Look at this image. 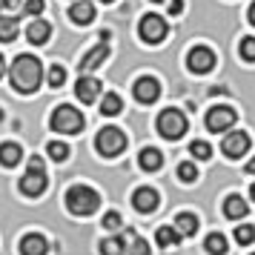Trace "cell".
<instances>
[{
	"instance_id": "cell-1",
	"label": "cell",
	"mask_w": 255,
	"mask_h": 255,
	"mask_svg": "<svg viewBox=\"0 0 255 255\" xmlns=\"http://www.w3.org/2000/svg\"><path fill=\"white\" fill-rule=\"evenodd\" d=\"M9 78H12V86L20 95H32L37 92V86L43 81V66L35 55H17L9 69Z\"/></svg>"
},
{
	"instance_id": "cell-2",
	"label": "cell",
	"mask_w": 255,
	"mask_h": 255,
	"mask_svg": "<svg viewBox=\"0 0 255 255\" xmlns=\"http://www.w3.org/2000/svg\"><path fill=\"white\" fill-rule=\"evenodd\" d=\"M66 207H69V212H75V215H92L95 209L101 207V195L95 192L92 186L75 184V186H69V192H66Z\"/></svg>"
},
{
	"instance_id": "cell-3",
	"label": "cell",
	"mask_w": 255,
	"mask_h": 255,
	"mask_svg": "<svg viewBox=\"0 0 255 255\" xmlns=\"http://www.w3.org/2000/svg\"><path fill=\"white\" fill-rule=\"evenodd\" d=\"M46 184L49 178H46V169H43V161L40 158H29V166H26L23 178H20V192L29 198H37L46 192Z\"/></svg>"
},
{
	"instance_id": "cell-4",
	"label": "cell",
	"mask_w": 255,
	"mask_h": 255,
	"mask_svg": "<svg viewBox=\"0 0 255 255\" xmlns=\"http://www.w3.org/2000/svg\"><path fill=\"white\" fill-rule=\"evenodd\" d=\"M95 149L101 152L104 158H118L121 152L127 149V135L118 127H104L95 138Z\"/></svg>"
},
{
	"instance_id": "cell-5",
	"label": "cell",
	"mask_w": 255,
	"mask_h": 255,
	"mask_svg": "<svg viewBox=\"0 0 255 255\" xmlns=\"http://www.w3.org/2000/svg\"><path fill=\"white\" fill-rule=\"evenodd\" d=\"M49 124H52V129L60 132V135H78L83 129V115L78 109H72L69 104H63L52 112V121H49Z\"/></svg>"
},
{
	"instance_id": "cell-6",
	"label": "cell",
	"mask_w": 255,
	"mask_h": 255,
	"mask_svg": "<svg viewBox=\"0 0 255 255\" xmlns=\"http://www.w3.org/2000/svg\"><path fill=\"white\" fill-rule=\"evenodd\" d=\"M155 127H158V132H161L166 140H178L186 132L189 124H186V115L181 109H163L161 115H158V124H155Z\"/></svg>"
},
{
	"instance_id": "cell-7",
	"label": "cell",
	"mask_w": 255,
	"mask_h": 255,
	"mask_svg": "<svg viewBox=\"0 0 255 255\" xmlns=\"http://www.w3.org/2000/svg\"><path fill=\"white\" fill-rule=\"evenodd\" d=\"M169 35V26H166V20H163L161 14H143L140 17V37L146 40V43H161L163 37Z\"/></svg>"
},
{
	"instance_id": "cell-8",
	"label": "cell",
	"mask_w": 255,
	"mask_h": 255,
	"mask_svg": "<svg viewBox=\"0 0 255 255\" xmlns=\"http://www.w3.org/2000/svg\"><path fill=\"white\" fill-rule=\"evenodd\" d=\"M238 121V115H235V109H230V106H212L207 112V129L209 132H227V129H232V124Z\"/></svg>"
},
{
	"instance_id": "cell-9",
	"label": "cell",
	"mask_w": 255,
	"mask_h": 255,
	"mask_svg": "<svg viewBox=\"0 0 255 255\" xmlns=\"http://www.w3.org/2000/svg\"><path fill=\"white\" fill-rule=\"evenodd\" d=\"M186 66L195 72V75H207V72L215 66V52L207 49V46H195L186 55Z\"/></svg>"
},
{
	"instance_id": "cell-10",
	"label": "cell",
	"mask_w": 255,
	"mask_h": 255,
	"mask_svg": "<svg viewBox=\"0 0 255 255\" xmlns=\"http://www.w3.org/2000/svg\"><path fill=\"white\" fill-rule=\"evenodd\" d=\"M132 95H135V101L138 104H155L158 101V95H161V83L155 81V78H138L135 86H132Z\"/></svg>"
},
{
	"instance_id": "cell-11",
	"label": "cell",
	"mask_w": 255,
	"mask_h": 255,
	"mask_svg": "<svg viewBox=\"0 0 255 255\" xmlns=\"http://www.w3.org/2000/svg\"><path fill=\"white\" fill-rule=\"evenodd\" d=\"M221 149H224L227 158H241V155H247V149H250V135H247V132H230V135L224 138V143H221Z\"/></svg>"
},
{
	"instance_id": "cell-12",
	"label": "cell",
	"mask_w": 255,
	"mask_h": 255,
	"mask_svg": "<svg viewBox=\"0 0 255 255\" xmlns=\"http://www.w3.org/2000/svg\"><path fill=\"white\" fill-rule=\"evenodd\" d=\"M75 95H78L81 104H95V98L101 95V81L83 75V78H78V83H75Z\"/></svg>"
},
{
	"instance_id": "cell-13",
	"label": "cell",
	"mask_w": 255,
	"mask_h": 255,
	"mask_svg": "<svg viewBox=\"0 0 255 255\" xmlns=\"http://www.w3.org/2000/svg\"><path fill=\"white\" fill-rule=\"evenodd\" d=\"M132 204H135L138 212H152V209H158V204H161V195L152 186H140V189H135V195H132Z\"/></svg>"
},
{
	"instance_id": "cell-14",
	"label": "cell",
	"mask_w": 255,
	"mask_h": 255,
	"mask_svg": "<svg viewBox=\"0 0 255 255\" xmlns=\"http://www.w3.org/2000/svg\"><path fill=\"white\" fill-rule=\"evenodd\" d=\"M49 253V241L40 232H29L20 238V255H46Z\"/></svg>"
},
{
	"instance_id": "cell-15",
	"label": "cell",
	"mask_w": 255,
	"mask_h": 255,
	"mask_svg": "<svg viewBox=\"0 0 255 255\" xmlns=\"http://www.w3.org/2000/svg\"><path fill=\"white\" fill-rule=\"evenodd\" d=\"M106 58H109V43H106V40H101V43H98L92 52H86V58L81 60V72L86 75V72L98 69V66H101Z\"/></svg>"
},
{
	"instance_id": "cell-16",
	"label": "cell",
	"mask_w": 255,
	"mask_h": 255,
	"mask_svg": "<svg viewBox=\"0 0 255 255\" xmlns=\"http://www.w3.org/2000/svg\"><path fill=\"white\" fill-rule=\"evenodd\" d=\"M69 17H72V23L89 26L95 20V6L89 3V0H78V3H72L69 6Z\"/></svg>"
},
{
	"instance_id": "cell-17",
	"label": "cell",
	"mask_w": 255,
	"mask_h": 255,
	"mask_svg": "<svg viewBox=\"0 0 255 255\" xmlns=\"http://www.w3.org/2000/svg\"><path fill=\"white\" fill-rule=\"evenodd\" d=\"M26 37H29V43L40 46V43H46L49 37H52V26H49L46 20H32L29 29H26Z\"/></svg>"
},
{
	"instance_id": "cell-18",
	"label": "cell",
	"mask_w": 255,
	"mask_h": 255,
	"mask_svg": "<svg viewBox=\"0 0 255 255\" xmlns=\"http://www.w3.org/2000/svg\"><path fill=\"white\" fill-rule=\"evenodd\" d=\"M247 212H250V207H247V201H244L241 195H230L224 201V215H227V218L238 221V218H244Z\"/></svg>"
},
{
	"instance_id": "cell-19",
	"label": "cell",
	"mask_w": 255,
	"mask_h": 255,
	"mask_svg": "<svg viewBox=\"0 0 255 255\" xmlns=\"http://www.w3.org/2000/svg\"><path fill=\"white\" fill-rule=\"evenodd\" d=\"M138 163H140V169H146V172H155V169H161V166H163V155H161L158 149L146 146V149H140Z\"/></svg>"
},
{
	"instance_id": "cell-20",
	"label": "cell",
	"mask_w": 255,
	"mask_h": 255,
	"mask_svg": "<svg viewBox=\"0 0 255 255\" xmlns=\"http://www.w3.org/2000/svg\"><path fill=\"white\" fill-rule=\"evenodd\" d=\"M181 232L175 230V227H158L155 230V241H158V247H163V250H169V247H178L181 244Z\"/></svg>"
},
{
	"instance_id": "cell-21",
	"label": "cell",
	"mask_w": 255,
	"mask_h": 255,
	"mask_svg": "<svg viewBox=\"0 0 255 255\" xmlns=\"http://www.w3.org/2000/svg\"><path fill=\"white\" fill-rule=\"evenodd\" d=\"M23 161V149L17 143H0V163L3 166H17Z\"/></svg>"
},
{
	"instance_id": "cell-22",
	"label": "cell",
	"mask_w": 255,
	"mask_h": 255,
	"mask_svg": "<svg viewBox=\"0 0 255 255\" xmlns=\"http://www.w3.org/2000/svg\"><path fill=\"white\" fill-rule=\"evenodd\" d=\"M175 230L181 232V235H195L198 232V218L192 212H178L175 215Z\"/></svg>"
},
{
	"instance_id": "cell-23",
	"label": "cell",
	"mask_w": 255,
	"mask_h": 255,
	"mask_svg": "<svg viewBox=\"0 0 255 255\" xmlns=\"http://www.w3.org/2000/svg\"><path fill=\"white\" fill-rule=\"evenodd\" d=\"M121 109H124V101H121V95H118V92H106V95H104V101H101V112H104L106 118H115Z\"/></svg>"
},
{
	"instance_id": "cell-24",
	"label": "cell",
	"mask_w": 255,
	"mask_h": 255,
	"mask_svg": "<svg viewBox=\"0 0 255 255\" xmlns=\"http://www.w3.org/2000/svg\"><path fill=\"white\" fill-rule=\"evenodd\" d=\"M14 37H17V17L0 14V40H3V43H12Z\"/></svg>"
},
{
	"instance_id": "cell-25",
	"label": "cell",
	"mask_w": 255,
	"mask_h": 255,
	"mask_svg": "<svg viewBox=\"0 0 255 255\" xmlns=\"http://www.w3.org/2000/svg\"><path fill=\"white\" fill-rule=\"evenodd\" d=\"M127 253V244L121 235H112V238H104L101 241V255H124Z\"/></svg>"
},
{
	"instance_id": "cell-26",
	"label": "cell",
	"mask_w": 255,
	"mask_h": 255,
	"mask_svg": "<svg viewBox=\"0 0 255 255\" xmlns=\"http://www.w3.org/2000/svg\"><path fill=\"white\" fill-rule=\"evenodd\" d=\"M204 247H207V253H212V255H224L227 253V238H224L221 232H209Z\"/></svg>"
},
{
	"instance_id": "cell-27",
	"label": "cell",
	"mask_w": 255,
	"mask_h": 255,
	"mask_svg": "<svg viewBox=\"0 0 255 255\" xmlns=\"http://www.w3.org/2000/svg\"><path fill=\"white\" fill-rule=\"evenodd\" d=\"M189 152H192L195 161H209V158H212V146H209L207 140H192Z\"/></svg>"
},
{
	"instance_id": "cell-28",
	"label": "cell",
	"mask_w": 255,
	"mask_h": 255,
	"mask_svg": "<svg viewBox=\"0 0 255 255\" xmlns=\"http://www.w3.org/2000/svg\"><path fill=\"white\" fill-rule=\"evenodd\" d=\"M49 158H52V161H66V158H69V146H66V143H63V140H49Z\"/></svg>"
},
{
	"instance_id": "cell-29",
	"label": "cell",
	"mask_w": 255,
	"mask_h": 255,
	"mask_svg": "<svg viewBox=\"0 0 255 255\" xmlns=\"http://www.w3.org/2000/svg\"><path fill=\"white\" fill-rule=\"evenodd\" d=\"M235 241L241 244V247L253 244L255 241V227H253V224H241V227L235 230Z\"/></svg>"
},
{
	"instance_id": "cell-30",
	"label": "cell",
	"mask_w": 255,
	"mask_h": 255,
	"mask_svg": "<svg viewBox=\"0 0 255 255\" xmlns=\"http://www.w3.org/2000/svg\"><path fill=\"white\" fill-rule=\"evenodd\" d=\"M178 178H181L184 184H192V181L198 178V166L192 161H184L181 166H178Z\"/></svg>"
},
{
	"instance_id": "cell-31",
	"label": "cell",
	"mask_w": 255,
	"mask_h": 255,
	"mask_svg": "<svg viewBox=\"0 0 255 255\" xmlns=\"http://www.w3.org/2000/svg\"><path fill=\"white\" fill-rule=\"evenodd\" d=\"M241 58L255 63V37H244L241 40Z\"/></svg>"
},
{
	"instance_id": "cell-32",
	"label": "cell",
	"mask_w": 255,
	"mask_h": 255,
	"mask_svg": "<svg viewBox=\"0 0 255 255\" xmlns=\"http://www.w3.org/2000/svg\"><path fill=\"white\" fill-rule=\"evenodd\" d=\"M66 81V69L63 66H49V86H63Z\"/></svg>"
},
{
	"instance_id": "cell-33",
	"label": "cell",
	"mask_w": 255,
	"mask_h": 255,
	"mask_svg": "<svg viewBox=\"0 0 255 255\" xmlns=\"http://www.w3.org/2000/svg\"><path fill=\"white\" fill-rule=\"evenodd\" d=\"M129 255H149V244L143 241V238H135L132 247H129Z\"/></svg>"
},
{
	"instance_id": "cell-34",
	"label": "cell",
	"mask_w": 255,
	"mask_h": 255,
	"mask_svg": "<svg viewBox=\"0 0 255 255\" xmlns=\"http://www.w3.org/2000/svg\"><path fill=\"white\" fill-rule=\"evenodd\" d=\"M121 224H124V221H121L118 212H106V215H104V230H118Z\"/></svg>"
},
{
	"instance_id": "cell-35",
	"label": "cell",
	"mask_w": 255,
	"mask_h": 255,
	"mask_svg": "<svg viewBox=\"0 0 255 255\" xmlns=\"http://www.w3.org/2000/svg\"><path fill=\"white\" fill-rule=\"evenodd\" d=\"M43 6H46L43 0H29V3H26V14H32V17H37V14L43 12Z\"/></svg>"
},
{
	"instance_id": "cell-36",
	"label": "cell",
	"mask_w": 255,
	"mask_h": 255,
	"mask_svg": "<svg viewBox=\"0 0 255 255\" xmlns=\"http://www.w3.org/2000/svg\"><path fill=\"white\" fill-rule=\"evenodd\" d=\"M181 9H184V0H172L169 3V14H178Z\"/></svg>"
},
{
	"instance_id": "cell-37",
	"label": "cell",
	"mask_w": 255,
	"mask_h": 255,
	"mask_svg": "<svg viewBox=\"0 0 255 255\" xmlns=\"http://www.w3.org/2000/svg\"><path fill=\"white\" fill-rule=\"evenodd\" d=\"M0 6H3V9H17L20 0H0Z\"/></svg>"
},
{
	"instance_id": "cell-38",
	"label": "cell",
	"mask_w": 255,
	"mask_h": 255,
	"mask_svg": "<svg viewBox=\"0 0 255 255\" xmlns=\"http://www.w3.org/2000/svg\"><path fill=\"white\" fill-rule=\"evenodd\" d=\"M247 172H250V175H255V158H253L250 163H247Z\"/></svg>"
},
{
	"instance_id": "cell-39",
	"label": "cell",
	"mask_w": 255,
	"mask_h": 255,
	"mask_svg": "<svg viewBox=\"0 0 255 255\" xmlns=\"http://www.w3.org/2000/svg\"><path fill=\"white\" fill-rule=\"evenodd\" d=\"M250 23L255 26V3H253V6H250Z\"/></svg>"
},
{
	"instance_id": "cell-40",
	"label": "cell",
	"mask_w": 255,
	"mask_h": 255,
	"mask_svg": "<svg viewBox=\"0 0 255 255\" xmlns=\"http://www.w3.org/2000/svg\"><path fill=\"white\" fill-rule=\"evenodd\" d=\"M3 69H6V63H3V55H0V78H3Z\"/></svg>"
},
{
	"instance_id": "cell-41",
	"label": "cell",
	"mask_w": 255,
	"mask_h": 255,
	"mask_svg": "<svg viewBox=\"0 0 255 255\" xmlns=\"http://www.w3.org/2000/svg\"><path fill=\"white\" fill-rule=\"evenodd\" d=\"M250 195H253V201H255V184H253V186H250Z\"/></svg>"
},
{
	"instance_id": "cell-42",
	"label": "cell",
	"mask_w": 255,
	"mask_h": 255,
	"mask_svg": "<svg viewBox=\"0 0 255 255\" xmlns=\"http://www.w3.org/2000/svg\"><path fill=\"white\" fill-rule=\"evenodd\" d=\"M152 3H163V0H152Z\"/></svg>"
},
{
	"instance_id": "cell-43",
	"label": "cell",
	"mask_w": 255,
	"mask_h": 255,
	"mask_svg": "<svg viewBox=\"0 0 255 255\" xmlns=\"http://www.w3.org/2000/svg\"><path fill=\"white\" fill-rule=\"evenodd\" d=\"M0 121H3V112H0Z\"/></svg>"
},
{
	"instance_id": "cell-44",
	"label": "cell",
	"mask_w": 255,
	"mask_h": 255,
	"mask_svg": "<svg viewBox=\"0 0 255 255\" xmlns=\"http://www.w3.org/2000/svg\"><path fill=\"white\" fill-rule=\"evenodd\" d=\"M104 3H112V0H104Z\"/></svg>"
},
{
	"instance_id": "cell-45",
	"label": "cell",
	"mask_w": 255,
	"mask_h": 255,
	"mask_svg": "<svg viewBox=\"0 0 255 255\" xmlns=\"http://www.w3.org/2000/svg\"><path fill=\"white\" fill-rule=\"evenodd\" d=\"M253 255H255V253H253Z\"/></svg>"
}]
</instances>
